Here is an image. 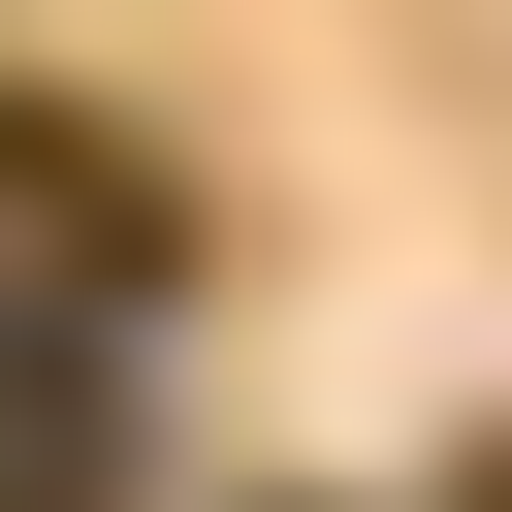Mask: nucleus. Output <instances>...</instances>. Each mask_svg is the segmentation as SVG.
<instances>
[{"instance_id": "f257e3e1", "label": "nucleus", "mask_w": 512, "mask_h": 512, "mask_svg": "<svg viewBox=\"0 0 512 512\" xmlns=\"http://www.w3.org/2000/svg\"><path fill=\"white\" fill-rule=\"evenodd\" d=\"M96 480H128V384L96 352H0V512H96Z\"/></svg>"}, {"instance_id": "f03ea898", "label": "nucleus", "mask_w": 512, "mask_h": 512, "mask_svg": "<svg viewBox=\"0 0 512 512\" xmlns=\"http://www.w3.org/2000/svg\"><path fill=\"white\" fill-rule=\"evenodd\" d=\"M480 512H512V480H480Z\"/></svg>"}]
</instances>
